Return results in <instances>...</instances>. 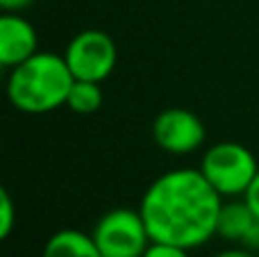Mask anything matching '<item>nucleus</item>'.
<instances>
[{"instance_id":"nucleus-9","label":"nucleus","mask_w":259,"mask_h":257,"mask_svg":"<svg viewBox=\"0 0 259 257\" xmlns=\"http://www.w3.org/2000/svg\"><path fill=\"white\" fill-rule=\"evenodd\" d=\"M257 214L250 209V205L246 200H228L221 207L219 217V237L232 244H241L246 239V235L250 232V228L255 226Z\"/></svg>"},{"instance_id":"nucleus-12","label":"nucleus","mask_w":259,"mask_h":257,"mask_svg":"<svg viewBox=\"0 0 259 257\" xmlns=\"http://www.w3.org/2000/svg\"><path fill=\"white\" fill-rule=\"evenodd\" d=\"M143 257H191V255H189V248H182V246L152 241L148 246V250L143 253Z\"/></svg>"},{"instance_id":"nucleus-7","label":"nucleus","mask_w":259,"mask_h":257,"mask_svg":"<svg viewBox=\"0 0 259 257\" xmlns=\"http://www.w3.org/2000/svg\"><path fill=\"white\" fill-rule=\"evenodd\" d=\"M39 53V34L34 25L18 12H3L0 16V64L14 68Z\"/></svg>"},{"instance_id":"nucleus-5","label":"nucleus","mask_w":259,"mask_h":257,"mask_svg":"<svg viewBox=\"0 0 259 257\" xmlns=\"http://www.w3.org/2000/svg\"><path fill=\"white\" fill-rule=\"evenodd\" d=\"M64 59L75 80L105 82L116 68L118 50L107 32L84 30L68 41Z\"/></svg>"},{"instance_id":"nucleus-1","label":"nucleus","mask_w":259,"mask_h":257,"mask_svg":"<svg viewBox=\"0 0 259 257\" xmlns=\"http://www.w3.org/2000/svg\"><path fill=\"white\" fill-rule=\"evenodd\" d=\"M221 194L200 168H175L146 189L139 205L152 241L200 248L219 235Z\"/></svg>"},{"instance_id":"nucleus-3","label":"nucleus","mask_w":259,"mask_h":257,"mask_svg":"<svg viewBox=\"0 0 259 257\" xmlns=\"http://www.w3.org/2000/svg\"><path fill=\"white\" fill-rule=\"evenodd\" d=\"M200 173L221 194V198L246 196L259 173L257 157L250 148L237 141H221L205 150L200 159Z\"/></svg>"},{"instance_id":"nucleus-15","label":"nucleus","mask_w":259,"mask_h":257,"mask_svg":"<svg viewBox=\"0 0 259 257\" xmlns=\"http://www.w3.org/2000/svg\"><path fill=\"white\" fill-rule=\"evenodd\" d=\"M32 3H34V0H0V7H3V12H18L21 14L23 9H27Z\"/></svg>"},{"instance_id":"nucleus-16","label":"nucleus","mask_w":259,"mask_h":257,"mask_svg":"<svg viewBox=\"0 0 259 257\" xmlns=\"http://www.w3.org/2000/svg\"><path fill=\"white\" fill-rule=\"evenodd\" d=\"M214 257H255V253L248 248H228V250H221V253H216Z\"/></svg>"},{"instance_id":"nucleus-13","label":"nucleus","mask_w":259,"mask_h":257,"mask_svg":"<svg viewBox=\"0 0 259 257\" xmlns=\"http://www.w3.org/2000/svg\"><path fill=\"white\" fill-rule=\"evenodd\" d=\"M243 200H246L248 205H250V209L259 217V173H257V178L252 180V185H250V189L246 191V196H243Z\"/></svg>"},{"instance_id":"nucleus-10","label":"nucleus","mask_w":259,"mask_h":257,"mask_svg":"<svg viewBox=\"0 0 259 257\" xmlns=\"http://www.w3.org/2000/svg\"><path fill=\"white\" fill-rule=\"evenodd\" d=\"M66 107L75 114H94L103 107V89L100 82H91V80H75L68 94Z\"/></svg>"},{"instance_id":"nucleus-8","label":"nucleus","mask_w":259,"mask_h":257,"mask_svg":"<svg viewBox=\"0 0 259 257\" xmlns=\"http://www.w3.org/2000/svg\"><path fill=\"white\" fill-rule=\"evenodd\" d=\"M41 257H103L94 237L82 230H59L46 241Z\"/></svg>"},{"instance_id":"nucleus-11","label":"nucleus","mask_w":259,"mask_h":257,"mask_svg":"<svg viewBox=\"0 0 259 257\" xmlns=\"http://www.w3.org/2000/svg\"><path fill=\"white\" fill-rule=\"evenodd\" d=\"M16 226V209L7 189L0 191V239H7Z\"/></svg>"},{"instance_id":"nucleus-14","label":"nucleus","mask_w":259,"mask_h":257,"mask_svg":"<svg viewBox=\"0 0 259 257\" xmlns=\"http://www.w3.org/2000/svg\"><path fill=\"white\" fill-rule=\"evenodd\" d=\"M241 246L248 250H252V253H259V217H257L255 226L250 228V232L246 235V239L241 241Z\"/></svg>"},{"instance_id":"nucleus-4","label":"nucleus","mask_w":259,"mask_h":257,"mask_svg":"<svg viewBox=\"0 0 259 257\" xmlns=\"http://www.w3.org/2000/svg\"><path fill=\"white\" fill-rule=\"evenodd\" d=\"M91 237L103 257H143L152 244L141 212L125 207L103 214Z\"/></svg>"},{"instance_id":"nucleus-2","label":"nucleus","mask_w":259,"mask_h":257,"mask_svg":"<svg viewBox=\"0 0 259 257\" xmlns=\"http://www.w3.org/2000/svg\"><path fill=\"white\" fill-rule=\"evenodd\" d=\"M73 82L64 55L36 53L9 68L7 98L23 114H48L66 105Z\"/></svg>"},{"instance_id":"nucleus-6","label":"nucleus","mask_w":259,"mask_h":257,"mask_svg":"<svg viewBox=\"0 0 259 257\" xmlns=\"http://www.w3.org/2000/svg\"><path fill=\"white\" fill-rule=\"evenodd\" d=\"M152 139L164 153L191 155L202 148L207 139L205 123L191 109L170 107L157 114L152 123Z\"/></svg>"}]
</instances>
